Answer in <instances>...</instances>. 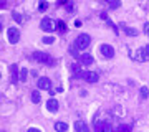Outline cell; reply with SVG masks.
I'll list each match as a JSON object with an SVG mask.
<instances>
[{
  "instance_id": "1",
  "label": "cell",
  "mask_w": 149,
  "mask_h": 132,
  "mask_svg": "<svg viewBox=\"0 0 149 132\" xmlns=\"http://www.w3.org/2000/svg\"><path fill=\"white\" fill-rule=\"evenodd\" d=\"M32 58L37 61V63H42L45 66H53L56 63V59L52 56V55H48V53H43V51H35L32 55Z\"/></svg>"
},
{
  "instance_id": "2",
  "label": "cell",
  "mask_w": 149,
  "mask_h": 132,
  "mask_svg": "<svg viewBox=\"0 0 149 132\" xmlns=\"http://www.w3.org/2000/svg\"><path fill=\"white\" fill-rule=\"evenodd\" d=\"M133 59L138 61V63H146V61H149V46L138 48L133 55Z\"/></svg>"
},
{
  "instance_id": "3",
  "label": "cell",
  "mask_w": 149,
  "mask_h": 132,
  "mask_svg": "<svg viewBox=\"0 0 149 132\" xmlns=\"http://www.w3.org/2000/svg\"><path fill=\"white\" fill-rule=\"evenodd\" d=\"M91 43V37L88 35V33H81V35H78L76 37V40H74V46L78 48V50H86V48L90 46Z\"/></svg>"
},
{
  "instance_id": "4",
  "label": "cell",
  "mask_w": 149,
  "mask_h": 132,
  "mask_svg": "<svg viewBox=\"0 0 149 132\" xmlns=\"http://www.w3.org/2000/svg\"><path fill=\"white\" fill-rule=\"evenodd\" d=\"M40 28L43 32H55L56 30V21L52 20V18H43L40 21Z\"/></svg>"
},
{
  "instance_id": "5",
  "label": "cell",
  "mask_w": 149,
  "mask_h": 132,
  "mask_svg": "<svg viewBox=\"0 0 149 132\" xmlns=\"http://www.w3.org/2000/svg\"><path fill=\"white\" fill-rule=\"evenodd\" d=\"M78 76H80L81 79H85L86 83H96V81L100 79L98 73H95V71H80Z\"/></svg>"
},
{
  "instance_id": "6",
  "label": "cell",
  "mask_w": 149,
  "mask_h": 132,
  "mask_svg": "<svg viewBox=\"0 0 149 132\" xmlns=\"http://www.w3.org/2000/svg\"><path fill=\"white\" fill-rule=\"evenodd\" d=\"M95 132H113V127L104 121H95Z\"/></svg>"
},
{
  "instance_id": "7",
  "label": "cell",
  "mask_w": 149,
  "mask_h": 132,
  "mask_svg": "<svg viewBox=\"0 0 149 132\" xmlns=\"http://www.w3.org/2000/svg\"><path fill=\"white\" fill-rule=\"evenodd\" d=\"M7 35H8V41H10L12 45H15V43L20 40V32H18L17 28H8V30H7Z\"/></svg>"
},
{
  "instance_id": "8",
  "label": "cell",
  "mask_w": 149,
  "mask_h": 132,
  "mask_svg": "<svg viewBox=\"0 0 149 132\" xmlns=\"http://www.w3.org/2000/svg\"><path fill=\"white\" fill-rule=\"evenodd\" d=\"M100 53H101L104 58H113L114 56V48L111 45H101L100 46Z\"/></svg>"
},
{
  "instance_id": "9",
  "label": "cell",
  "mask_w": 149,
  "mask_h": 132,
  "mask_svg": "<svg viewBox=\"0 0 149 132\" xmlns=\"http://www.w3.org/2000/svg\"><path fill=\"white\" fill-rule=\"evenodd\" d=\"M78 59H80V63L83 64V66H90V64H93V61H95V58L91 56L90 53H81L80 56H78Z\"/></svg>"
},
{
  "instance_id": "10",
  "label": "cell",
  "mask_w": 149,
  "mask_h": 132,
  "mask_svg": "<svg viewBox=\"0 0 149 132\" xmlns=\"http://www.w3.org/2000/svg\"><path fill=\"white\" fill-rule=\"evenodd\" d=\"M37 86H38V89L52 91V81H50L48 78H40L38 79V83H37Z\"/></svg>"
},
{
  "instance_id": "11",
  "label": "cell",
  "mask_w": 149,
  "mask_h": 132,
  "mask_svg": "<svg viewBox=\"0 0 149 132\" xmlns=\"http://www.w3.org/2000/svg\"><path fill=\"white\" fill-rule=\"evenodd\" d=\"M47 109L50 112H56V111H58V101L53 99V97H52V99H48L47 101Z\"/></svg>"
},
{
  "instance_id": "12",
  "label": "cell",
  "mask_w": 149,
  "mask_h": 132,
  "mask_svg": "<svg viewBox=\"0 0 149 132\" xmlns=\"http://www.w3.org/2000/svg\"><path fill=\"white\" fill-rule=\"evenodd\" d=\"M74 131L76 132H90V127L86 126L83 121H76L74 122Z\"/></svg>"
},
{
  "instance_id": "13",
  "label": "cell",
  "mask_w": 149,
  "mask_h": 132,
  "mask_svg": "<svg viewBox=\"0 0 149 132\" xmlns=\"http://www.w3.org/2000/svg\"><path fill=\"white\" fill-rule=\"evenodd\" d=\"M68 129V126L65 124V122H55V131H58V132H65Z\"/></svg>"
},
{
  "instance_id": "14",
  "label": "cell",
  "mask_w": 149,
  "mask_h": 132,
  "mask_svg": "<svg viewBox=\"0 0 149 132\" xmlns=\"http://www.w3.org/2000/svg\"><path fill=\"white\" fill-rule=\"evenodd\" d=\"M10 74H12V81L15 83L17 79H18V76H17V64H12L10 66Z\"/></svg>"
},
{
  "instance_id": "15",
  "label": "cell",
  "mask_w": 149,
  "mask_h": 132,
  "mask_svg": "<svg viewBox=\"0 0 149 132\" xmlns=\"http://www.w3.org/2000/svg\"><path fill=\"white\" fill-rule=\"evenodd\" d=\"M56 28H58V32L65 33V32H66V25H65V21L58 20V21H56Z\"/></svg>"
},
{
  "instance_id": "16",
  "label": "cell",
  "mask_w": 149,
  "mask_h": 132,
  "mask_svg": "<svg viewBox=\"0 0 149 132\" xmlns=\"http://www.w3.org/2000/svg\"><path fill=\"white\" fill-rule=\"evenodd\" d=\"M123 30L128 33V35H131V37H136V35H138V32H136L134 28H129V26H124V25H123Z\"/></svg>"
},
{
  "instance_id": "17",
  "label": "cell",
  "mask_w": 149,
  "mask_h": 132,
  "mask_svg": "<svg viewBox=\"0 0 149 132\" xmlns=\"http://www.w3.org/2000/svg\"><path fill=\"white\" fill-rule=\"evenodd\" d=\"M12 18H13V20H15L17 23H23V21H25V18H23V17H22L20 13H17V12L13 13V15H12Z\"/></svg>"
},
{
  "instance_id": "18",
  "label": "cell",
  "mask_w": 149,
  "mask_h": 132,
  "mask_svg": "<svg viewBox=\"0 0 149 132\" xmlns=\"http://www.w3.org/2000/svg\"><path fill=\"white\" fill-rule=\"evenodd\" d=\"M27 76H28V69L22 68L20 69V81H27Z\"/></svg>"
},
{
  "instance_id": "19",
  "label": "cell",
  "mask_w": 149,
  "mask_h": 132,
  "mask_svg": "<svg viewBox=\"0 0 149 132\" xmlns=\"http://www.w3.org/2000/svg\"><path fill=\"white\" fill-rule=\"evenodd\" d=\"M32 101L35 102V104L40 102V93H38V91H32Z\"/></svg>"
},
{
  "instance_id": "20",
  "label": "cell",
  "mask_w": 149,
  "mask_h": 132,
  "mask_svg": "<svg viewBox=\"0 0 149 132\" xmlns=\"http://www.w3.org/2000/svg\"><path fill=\"white\" fill-rule=\"evenodd\" d=\"M116 132H131V127L129 126H119L116 129Z\"/></svg>"
},
{
  "instance_id": "21",
  "label": "cell",
  "mask_w": 149,
  "mask_h": 132,
  "mask_svg": "<svg viewBox=\"0 0 149 132\" xmlns=\"http://www.w3.org/2000/svg\"><path fill=\"white\" fill-rule=\"evenodd\" d=\"M47 8H48V3H47V2H40V3H38V10H47Z\"/></svg>"
},
{
  "instance_id": "22",
  "label": "cell",
  "mask_w": 149,
  "mask_h": 132,
  "mask_svg": "<svg viewBox=\"0 0 149 132\" xmlns=\"http://www.w3.org/2000/svg\"><path fill=\"white\" fill-rule=\"evenodd\" d=\"M148 94H149L148 88H141V97H143V99H146V97H148Z\"/></svg>"
},
{
  "instance_id": "23",
  "label": "cell",
  "mask_w": 149,
  "mask_h": 132,
  "mask_svg": "<svg viewBox=\"0 0 149 132\" xmlns=\"http://www.w3.org/2000/svg\"><path fill=\"white\" fill-rule=\"evenodd\" d=\"M108 5H109V8H118L121 3L119 2H108Z\"/></svg>"
},
{
  "instance_id": "24",
  "label": "cell",
  "mask_w": 149,
  "mask_h": 132,
  "mask_svg": "<svg viewBox=\"0 0 149 132\" xmlns=\"http://www.w3.org/2000/svg\"><path fill=\"white\" fill-rule=\"evenodd\" d=\"M71 69H73V73H78V71H80V64L73 63V64H71Z\"/></svg>"
},
{
  "instance_id": "25",
  "label": "cell",
  "mask_w": 149,
  "mask_h": 132,
  "mask_svg": "<svg viewBox=\"0 0 149 132\" xmlns=\"http://www.w3.org/2000/svg\"><path fill=\"white\" fill-rule=\"evenodd\" d=\"M43 43H47V45H52V43H53V38H52V37H45V38H43Z\"/></svg>"
},
{
  "instance_id": "26",
  "label": "cell",
  "mask_w": 149,
  "mask_h": 132,
  "mask_svg": "<svg viewBox=\"0 0 149 132\" xmlns=\"http://www.w3.org/2000/svg\"><path fill=\"white\" fill-rule=\"evenodd\" d=\"M27 132H42V131H40V129H35V127H30Z\"/></svg>"
},
{
  "instance_id": "27",
  "label": "cell",
  "mask_w": 149,
  "mask_h": 132,
  "mask_svg": "<svg viewBox=\"0 0 149 132\" xmlns=\"http://www.w3.org/2000/svg\"><path fill=\"white\" fill-rule=\"evenodd\" d=\"M5 5H7L5 2H0V8H2V7H5Z\"/></svg>"
},
{
  "instance_id": "28",
  "label": "cell",
  "mask_w": 149,
  "mask_h": 132,
  "mask_svg": "<svg viewBox=\"0 0 149 132\" xmlns=\"http://www.w3.org/2000/svg\"><path fill=\"white\" fill-rule=\"evenodd\" d=\"M0 32H2V23H0Z\"/></svg>"
},
{
  "instance_id": "29",
  "label": "cell",
  "mask_w": 149,
  "mask_h": 132,
  "mask_svg": "<svg viewBox=\"0 0 149 132\" xmlns=\"http://www.w3.org/2000/svg\"><path fill=\"white\" fill-rule=\"evenodd\" d=\"M0 76H2V74H0Z\"/></svg>"
}]
</instances>
